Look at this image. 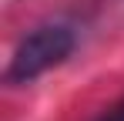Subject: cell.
<instances>
[{
  "label": "cell",
  "instance_id": "cell-1",
  "mask_svg": "<svg viewBox=\"0 0 124 121\" xmlns=\"http://www.w3.org/2000/svg\"><path fill=\"white\" fill-rule=\"evenodd\" d=\"M74 44H77V34L67 24H40V27L27 30L3 67V81L14 87L37 81L40 74H47L50 67H57L70 57Z\"/></svg>",
  "mask_w": 124,
  "mask_h": 121
},
{
  "label": "cell",
  "instance_id": "cell-2",
  "mask_svg": "<svg viewBox=\"0 0 124 121\" xmlns=\"http://www.w3.org/2000/svg\"><path fill=\"white\" fill-rule=\"evenodd\" d=\"M97 121H124V98L117 101V104H114V108H111L104 118H97Z\"/></svg>",
  "mask_w": 124,
  "mask_h": 121
}]
</instances>
